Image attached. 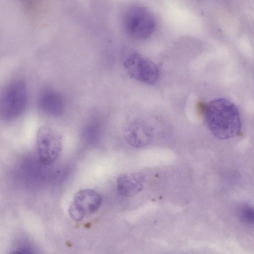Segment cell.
I'll return each instance as SVG.
<instances>
[{
    "mask_svg": "<svg viewBox=\"0 0 254 254\" xmlns=\"http://www.w3.org/2000/svg\"><path fill=\"white\" fill-rule=\"evenodd\" d=\"M125 141L134 148L144 147L152 140L153 131L151 127L145 121L135 120L127 124L123 130Z\"/></svg>",
    "mask_w": 254,
    "mask_h": 254,
    "instance_id": "cell-6",
    "label": "cell"
},
{
    "mask_svg": "<svg viewBox=\"0 0 254 254\" xmlns=\"http://www.w3.org/2000/svg\"><path fill=\"white\" fill-rule=\"evenodd\" d=\"M9 254H28L26 252H24L21 251H13L11 252Z\"/></svg>",
    "mask_w": 254,
    "mask_h": 254,
    "instance_id": "cell-12",
    "label": "cell"
},
{
    "mask_svg": "<svg viewBox=\"0 0 254 254\" xmlns=\"http://www.w3.org/2000/svg\"><path fill=\"white\" fill-rule=\"evenodd\" d=\"M38 157L41 164L49 165L59 157L63 149L62 135L55 129L47 126L41 127L36 139Z\"/></svg>",
    "mask_w": 254,
    "mask_h": 254,
    "instance_id": "cell-4",
    "label": "cell"
},
{
    "mask_svg": "<svg viewBox=\"0 0 254 254\" xmlns=\"http://www.w3.org/2000/svg\"><path fill=\"white\" fill-rule=\"evenodd\" d=\"M241 218L247 223L252 222L254 217L253 208L248 205H244L240 209Z\"/></svg>",
    "mask_w": 254,
    "mask_h": 254,
    "instance_id": "cell-10",
    "label": "cell"
},
{
    "mask_svg": "<svg viewBox=\"0 0 254 254\" xmlns=\"http://www.w3.org/2000/svg\"><path fill=\"white\" fill-rule=\"evenodd\" d=\"M204 116L209 129L219 139L232 138L241 130L239 111L226 99L217 98L208 102L204 107Z\"/></svg>",
    "mask_w": 254,
    "mask_h": 254,
    "instance_id": "cell-1",
    "label": "cell"
},
{
    "mask_svg": "<svg viewBox=\"0 0 254 254\" xmlns=\"http://www.w3.org/2000/svg\"><path fill=\"white\" fill-rule=\"evenodd\" d=\"M122 22L124 30L130 37L136 40L149 38L155 31L156 20L146 7L130 4L124 10Z\"/></svg>",
    "mask_w": 254,
    "mask_h": 254,
    "instance_id": "cell-2",
    "label": "cell"
},
{
    "mask_svg": "<svg viewBox=\"0 0 254 254\" xmlns=\"http://www.w3.org/2000/svg\"><path fill=\"white\" fill-rule=\"evenodd\" d=\"M68 211L70 216L75 220H81L84 217L71 203L69 205Z\"/></svg>",
    "mask_w": 254,
    "mask_h": 254,
    "instance_id": "cell-11",
    "label": "cell"
},
{
    "mask_svg": "<svg viewBox=\"0 0 254 254\" xmlns=\"http://www.w3.org/2000/svg\"><path fill=\"white\" fill-rule=\"evenodd\" d=\"M39 103L44 112L52 115L61 114L64 107L63 96L60 93L52 89H46L41 92Z\"/></svg>",
    "mask_w": 254,
    "mask_h": 254,
    "instance_id": "cell-9",
    "label": "cell"
},
{
    "mask_svg": "<svg viewBox=\"0 0 254 254\" xmlns=\"http://www.w3.org/2000/svg\"><path fill=\"white\" fill-rule=\"evenodd\" d=\"M27 101V90L23 80L10 83L3 91L0 100V114L10 119L19 116L24 110Z\"/></svg>",
    "mask_w": 254,
    "mask_h": 254,
    "instance_id": "cell-3",
    "label": "cell"
},
{
    "mask_svg": "<svg viewBox=\"0 0 254 254\" xmlns=\"http://www.w3.org/2000/svg\"><path fill=\"white\" fill-rule=\"evenodd\" d=\"M124 66L131 78L145 84H154L159 78V70L155 63L138 53L129 54L124 61Z\"/></svg>",
    "mask_w": 254,
    "mask_h": 254,
    "instance_id": "cell-5",
    "label": "cell"
},
{
    "mask_svg": "<svg viewBox=\"0 0 254 254\" xmlns=\"http://www.w3.org/2000/svg\"><path fill=\"white\" fill-rule=\"evenodd\" d=\"M145 176L142 173H128L120 174L117 179L118 192L122 196H132L144 188Z\"/></svg>",
    "mask_w": 254,
    "mask_h": 254,
    "instance_id": "cell-8",
    "label": "cell"
},
{
    "mask_svg": "<svg viewBox=\"0 0 254 254\" xmlns=\"http://www.w3.org/2000/svg\"><path fill=\"white\" fill-rule=\"evenodd\" d=\"M100 194L92 189H82L75 194L71 203L83 215L98 210L102 203Z\"/></svg>",
    "mask_w": 254,
    "mask_h": 254,
    "instance_id": "cell-7",
    "label": "cell"
}]
</instances>
